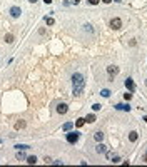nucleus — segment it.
Returning <instances> with one entry per match:
<instances>
[{"label":"nucleus","instance_id":"nucleus-4","mask_svg":"<svg viewBox=\"0 0 147 167\" xmlns=\"http://www.w3.org/2000/svg\"><path fill=\"white\" fill-rule=\"evenodd\" d=\"M67 110H69V107H67V104H59V105H57V112H59L60 115H64V114H65Z\"/></svg>","mask_w":147,"mask_h":167},{"label":"nucleus","instance_id":"nucleus-22","mask_svg":"<svg viewBox=\"0 0 147 167\" xmlns=\"http://www.w3.org/2000/svg\"><path fill=\"white\" fill-rule=\"evenodd\" d=\"M24 157H25V154H24V152H17V159H18V161H22Z\"/></svg>","mask_w":147,"mask_h":167},{"label":"nucleus","instance_id":"nucleus-31","mask_svg":"<svg viewBox=\"0 0 147 167\" xmlns=\"http://www.w3.org/2000/svg\"><path fill=\"white\" fill-rule=\"evenodd\" d=\"M79 2H80V0H74V3H79Z\"/></svg>","mask_w":147,"mask_h":167},{"label":"nucleus","instance_id":"nucleus-25","mask_svg":"<svg viewBox=\"0 0 147 167\" xmlns=\"http://www.w3.org/2000/svg\"><path fill=\"white\" fill-rule=\"evenodd\" d=\"M114 155H115L114 152H107V159H109V161H112V157H114Z\"/></svg>","mask_w":147,"mask_h":167},{"label":"nucleus","instance_id":"nucleus-5","mask_svg":"<svg viewBox=\"0 0 147 167\" xmlns=\"http://www.w3.org/2000/svg\"><path fill=\"white\" fill-rule=\"evenodd\" d=\"M107 72H109L110 77H112V75H117V74H119V67H115V65H109V67H107Z\"/></svg>","mask_w":147,"mask_h":167},{"label":"nucleus","instance_id":"nucleus-29","mask_svg":"<svg viewBox=\"0 0 147 167\" xmlns=\"http://www.w3.org/2000/svg\"><path fill=\"white\" fill-rule=\"evenodd\" d=\"M43 2H45L47 5H49V3H52V0H43Z\"/></svg>","mask_w":147,"mask_h":167},{"label":"nucleus","instance_id":"nucleus-13","mask_svg":"<svg viewBox=\"0 0 147 167\" xmlns=\"http://www.w3.org/2000/svg\"><path fill=\"white\" fill-rule=\"evenodd\" d=\"M25 127V122L24 120H18V122H15V129L18 130V129H24Z\"/></svg>","mask_w":147,"mask_h":167},{"label":"nucleus","instance_id":"nucleus-9","mask_svg":"<svg viewBox=\"0 0 147 167\" xmlns=\"http://www.w3.org/2000/svg\"><path fill=\"white\" fill-rule=\"evenodd\" d=\"M115 109H117V110H125V112H129V110H130V107H129V105H125V104H117V105H115Z\"/></svg>","mask_w":147,"mask_h":167},{"label":"nucleus","instance_id":"nucleus-32","mask_svg":"<svg viewBox=\"0 0 147 167\" xmlns=\"http://www.w3.org/2000/svg\"><path fill=\"white\" fill-rule=\"evenodd\" d=\"M29 2H32V3H35V2H37V0H29Z\"/></svg>","mask_w":147,"mask_h":167},{"label":"nucleus","instance_id":"nucleus-7","mask_svg":"<svg viewBox=\"0 0 147 167\" xmlns=\"http://www.w3.org/2000/svg\"><path fill=\"white\" fill-rule=\"evenodd\" d=\"M95 152H97V154H105V152H107V147H105L104 144H97Z\"/></svg>","mask_w":147,"mask_h":167},{"label":"nucleus","instance_id":"nucleus-26","mask_svg":"<svg viewBox=\"0 0 147 167\" xmlns=\"http://www.w3.org/2000/svg\"><path fill=\"white\" fill-rule=\"evenodd\" d=\"M99 2H100V0H89V3H90V5H97Z\"/></svg>","mask_w":147,"mask_h":167},{"label":"nucleus","instance_id":"nucleus-30","mask_svg":"<svg viewBox=\"0 0 147 167\" xmlns=\"http://www.w3.org/2000/svg\"><path fill=\"white\" fill-rule=\"evenodd\" d=\"M102 2H104V3H110L112 0H102Z\"/></svg>","mask_w":147,"mask_h":167},{"label":"nucleus","instance_id":"nucleus-15","mask_svg":"<svg viewBox=\"0 0 147 167\" xmlns=\"http://www.w3.org/2000/svg\"><path fill=\"white\" fill-rule=\"evenodd\" d=\"M35 162H37L35 155H29V157H27V164H35Z\"/></svg>","mask_w":147,"mask_h":167},{"label":"nucleus","instance_id":"nucleus-8","mask_svg":"<svg viewBox=\"0 0 147 167\" xmlns=\"http://www.w3.org/2000/svg\"><path fill=\"white\" fill-rule=\"evenodd\" d=\"M125 87H127V89L132 92V90L135 89V84H134V80H132V79H127V80H125Z\"/></svg>","mask_w":147,"mask_h":167},{"label":"nucleus","instance_id":"nucleus-10","mask_svg":"<svg viewBox=\"0 0 147 167\" xmlns=\"http://www.w3.org/2000/svg\"><path fill=\"white\" fill-rule=\"evenodd\" d=\"M137 139H139V134L135 132V130H132V132L129 134V140H130V142H135Z\"/></svg>","mask_w":147,"mask_h":167},{"label":"nucleus","instance_id":"nucleus-18","mask_svg":"<svg viewBox=\"0 0 147 167\" xmlns=\"http://www.w3.org/2000/svg\"><path fill=\"white\" fill-rule=\"evenodd\" d=\"M84 124H85V119H82V117H80V119H77V120H75V125H77V127H82V125H84Z\"/></svg>","mask_w":147,"mask_h":167},{"label":"nucleus","instance_id":"nucleus-14","mask_svg":"<svg viewBox=\"0 0 147 167\" xmlns=\"http://www.w3.org/2000/svg\"><path fill=\"white\" fill-rule=\"evenodd\" d=\"M72 127H74V124H72V122H65V124L62 125V129H64V130H70Z\"/></svg>","mask_w":147,"mask_h":167},{"label":"nucleus","instance_id":"nucleus-27","mask_svg":"<svg viewBox=\"0 0 147 167\" xmlns=\"http://www.w3.org/2000/svg\"><path fill=\"white\" fill-rule=\"evenodd\" d=\"M43 161H45V164H52V159H50V157H45Z\"/></svg>","mask_w":147,"mask_h":167},{"label":"nucleus","instance_id":"nucleus-1","mask_svg":"<svg viewBox=\"0 0 147 167\" xmlns=\"http://www.w3.org/2000/svg\"><path fill=\"white\" fill-rule=\"evenodd\" d=\"M72 85H74V95H80L82 90H84V85H85V80H84L82 74L77 72L72 75Z\"/></svg>","mask_w":147,"mask_h":167},{"label":"nucleus","instance_id":"nucleus-23","mask_svg":"<svg viewBox=\"0 0 147 167\" xmlns=\"http://www.w3.org/2000/svg\"><path fill=\"white\" fill-rule=\"evenodd\" d=\"M119 161H120V159H119V155H114V157H112V161H110V162H114V164H115V162H119Z\"/></svg>","mask_w":147,"mask_h":167},{"label":"nucleus","instance_id":"nucleus-3","mask_svg":"<svg viewBox=\"0 0 147 167\" xmlns=\"http://www.w3.org/2000/svg\"><path fill=\"white\" fill-rule=\"evenodd\" d=\"M67 140H69L70 144H75V142L79 140V132H70V134H67Z\"/></svg>","mask_w":147,"mask_h":167},{"label":"nucleus","instance_id":"nucleus-12","mask_svg":"<svg viewBox=\"0 0 147 167\" xmlns=\"http://www.w3.org/2000/svg\"><path fill=\"white\" fill-rule=\"evenodd\" d=\"M97 119H95V115L94 114H90V115H87V119H85V122H89V124H92V122H95Z\"/></svg>","mask_w":147,"mask_h":167},{"label":"nucleus","instance_id":"nucleus-24","mask_svg":"<svg viewBox=\"0 0 147 167\" xmlns=\"http://www.w3.org/2000/svg\"><path fill=\"white\" fill-rule=\"evenodd\" d=\"M124 99H125V100H130V99H132V94H124Z\"/></svg>","mask_w":147,"mask_h":167},{"label":"nucleus","instance_id":"nucleus-2","mask_svg":"<svg viewBox=\"0 0 147 167\" xmlns=\"http://www.w3.org/2000/svg\"><path fill=\"white\" fill-rule=\"evenodd\" d=\"M110 27H112L114 30H119V29L122 27V20H120L119 17H115V19H112V20H110Z\"/></svg>","mask_w":147,"mask_h":167},{"label":"nucleus","instance_id":"nucleus-19","mask_svg":"<svg viewBox=\"0 0 147 167\" xmlns=\"http://www.w3.org/2000/svg\"><path fill=\"white\" fill-rule=\"evenodd\" d=\"M100 94H102V97H109V95H110V90H107V89H104V90H102Z\"/></svg>","mask_w":147,"mask_h":167},{"label":"nucleus","instance_id":"nucleus-6","mask_svg":"<svg viewBox=\"0 0 147 167\" xmlns=\"http://www.w3.org/2000/svg\"><path fill=\"white\" fill-rule=\"evenodd\" d=\"M20 13H22V10H20L18 7H12V8H10V15H12V17H20Z\"/></svg>","mask_w":147,"mask_h":167},{"label":"nucleus","instance_id":"nucleus-28","mask_svg":"<svg viewBox=\"0 0 147 167\" xmlns=\"http://www.w3.org/2000/svg\"><path fill=\"white\" fill-rule=\"evenodd\" d=\"M142 162H147V154L144 155V157H142Z\"/></svg>","mask_w":147,"mask_h":167},{"label":"nucleus","instance_id":"nucleus-20","mask_svg":"<svg viewBox=\"0 0 147 167\" xmlns=\"http://www.w3.org/2000/svg\"><path fill=\"white\" fill-rule=\"evenodd\" d=\"M92 109L97 112V110H100V109H102V105H100V104H94V105H92Z\"/></svg>","mask_w":147,"mask_h":167},{"label":"nucleus","instance_id":"nucleus-17","mask_svg":"<svg viewBox=\"0 0 147 167\" xmlns=\"http://www.w3.org/2000/svg\"><path fill=\"white\" fill-rule=\"evenodd\" d=\"M5 42H7V43H12V42H13V35H12V33H7V35H5Z\"/></svg>","mask_w":147,"mask_h":167},{"label":"nucleus","instance_id":"nucleus-11","mask_svg":"<svg viewBox=\"0 0 147 167\" xmlns=\"http://www.w3.org/2000/svg\"><path fill=\"white\" fill-rule=\"evenodd\" d=\"M94 139H95L97 142H102V139H104V134H102V132H95V134H94Z\"/></svg>","mask_w":147,"mask_h":167},{"label":"nucleus","instance_id":"nucleus-21","mask_svg":"<svg viewBox=\"0 0 147 167\" xmlns=\"http://www.w3.org/2000/svg\"><path fill=\"white\" fill-rule=\"evenodd\" d=\"M15 147H17L18 150H27V149H29V145H15Z\"/></svg>","mask_w":147,"mask_h":167},{"label":"nucleus","instance_id":"nucleus-16","mask_svg":"<svg viewBox=\"0 0 147 167\" xmlns=\"http://www.w3.org/2000/svg\"><path fill=\"white\" fill-rule=\"evenodd\" d=\"M43 20H45V24H47V25H54V24H55V20H54L52 17H45Z\"/></svg>","mask_w":147,"mask_h":167}]
</instances>
